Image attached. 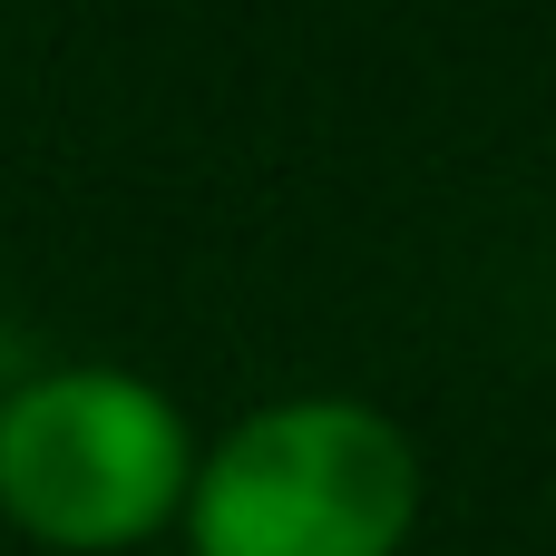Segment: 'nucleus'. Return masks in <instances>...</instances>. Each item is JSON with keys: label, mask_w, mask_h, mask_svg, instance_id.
I'll use <instances>...</instances> for the list:
<instances>
[{"label": "nucleus", "mask_w": 556, "mask_h": 556, "mask_svg": "<svg viewBox=\"0 0 556 556\" xmlns=\"http://www.w3.org/2000/svg\"><path fill=\"white\" fill-rule=\"evenodd\" d=\"M410 518L420 450L371 401H274L186 479L195 556H401Z\"/></svg>", "instance_id": "obj_1"}, {"label": "nucleus", "mask_w": 556, "mask_h": 556, "mask_svg": "<svg viewBox=\"0 0 556 556\" xmlns=\"http://www.w3.org/2000/svg\"><path fill=\"white\" fill-rule=\"evenodd\" d=\"M186 479H195L186 410L137 371L78 362L0 401V508L39 547H137L186 508Z\"/></svg>", "instance_id": "obj_2"}]
</instances>
